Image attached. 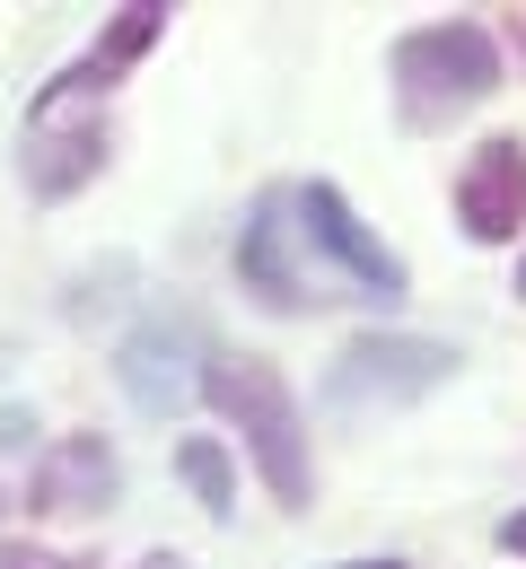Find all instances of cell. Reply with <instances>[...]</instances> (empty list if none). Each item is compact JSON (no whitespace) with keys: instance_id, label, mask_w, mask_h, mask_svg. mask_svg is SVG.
Instances as JSON below:
<instances>
[{"instance_id":"6da1fadb","label":"cell","mask_w":526,"mask_h":569,"mask_svg":"<svg viewBox=\"0 0 526 569\" xmlns=\"http://www.w3.org/2000/svg\"><path fill=\"white\" fill-rule=\"evenodd\" d=\"M202 395L246 429V447H255L272 499H281V508H307V491H316V473H307V421H299V403H290V386H281V368H272V359L211 351L202 359Z\"/></svg>"},{"instance_id":"7a4b0ae2","label":"cell","mask_w":526,"mask_h":569,"mask_svg":"<svg viewBox=\"0 0 526 569\" xmlns=\"http://www.w3.org/2000/svg\"><path fill=\"white\" fill-rule=\"evenodd\" d=\"M395 88H404V114L413 123H439V114H465V106H483L492 88H500V44L483 36V27H413L404 44H395Z\"/></svg>"},{"instance_id":"3957f363","label":"cell","mask_w":526,"mask_h":569,"mask_svg":"<svg viewBox=\"0 0 526 569\" xmlns=\"http://www.w3.org/2000/svg\"><path fill=\"white\" fill-rule=\"evenodd\" d=\"M465 359L448 342H421V333H360L351 351L334 359V377H325V412H343V421H360V412H395V403H421V395H439Z\"/></svg>"},{"instance_id":"277c9868","label":"cell","mask_w":526,"mask_h":569,"mask_svg":"<svg viewBox=\"0 0 526 569\" xmlns=\"http://www.w3.org/2000/svg\"><path fill=\"white\" fill-rule=\"evenodd\" d=\"M456 219L474 246H509L526 228V141L518 132H492V141L465 158L456 176Z\"/></svg>"},{"instance_id":"5b68a950","label":"cell","mask_w":526,"mask_h":569,"mask_svg":"<svg viewBox=\"0 0 526 569\" xmlns=\"http://www.w3.org/2000/svg\"><path fill=\"white\" fill-rule=\"evenodd\" d=\"M290 211L307 219V228H299L307 246H316V254H334V263H343L351 281L369 289V298H386V307L404 298V263H395V254L377 246L369 228H360V211H351L334 184H307V193H290Z\"/></svg>"},{"instance_id":"8992f818","label":"cell","mask_w":526,"mask_h":569,"mask_svg":"<svg viewBox=\"0 0 526 569\" xmlns=\"http://www.w3.org/2000/svg\"><path fill=\"white\" fill-rule=\"evenodd\" d=\"M36 517H106L123 499V465L106 438H53L36 456Z\"/></svg>"},{"instance_id":"52a82bcc","label":"cell","mask_w":526,"mask_h":569,"mask_svg":"<svg viewBox=\"0 0 526 569\" xmlns=\"http://www.w3.org/2000/svg\"><path fill=\"white\" fill-rule=\"evenodd\" d=\"M290 193H264L255 211H246V228H237V281L255 289L272 316H307L316 298H307V281L290 272Z\"/></svg>"},{"instance_id":"ba28073f","label":"cell","mask_w":526,"mask_h":569,"mask_svg":"<svg viewBox=\"0 0 526 569\" xmlns=\"http://www.w3.org/2000/svg\"><path fill=\"white\" fill-rule=\"evenodd\" d=\"M193 351H202V325H193V316L141 325V333L123 342V359H115V368H123V395H132L141 412H176V395L193 386V368H185Z\"/></svg>"},{"instance_id":"9c48e42d","label":"cell","mask_w":526,"mask_h":569,"mask_svg":"<svg viewBox=\"0 0 526 569\" xmlns=\"http://www.w3.org/2000/svg\"><path fill=\"white\" fill-rule=\"evenodd\" d=\"M106 158H115V132H106L97 114H88V123H53V132L27 141V193H36V202H62V193H79Z\"/></svg>"},{"instance_id":"30bf717a","label":"cell","mask_w":526,"mask_h":569,"mask_svg":"<svg viewBox=\"0 0 526 569\" xmlns=\"http://www.w3.org/2000/svg\"><path fill=\"white\" fill-rule=\"evenodd\" d=\"M158 18H167L158 0H141V9H123V18H115V27L97 36V53H88V62H71V71L53 79V88H36V114H53L62 97H79V88H97V79H115L123 62H141V53L158 44Z\"/></svg>"},{"instance_id":"8fae6325","label":"cell","mask_w":526,"mask_h":569,"mask_svg":"<svg viewBox=\"0 0 526 569\" xmlns=\"http://www.w3.org/2000/svg\"><path fill=\"white\" fill-rule=\"evenodd\" d=\"M176 473H185V491L202 499L211 517H228V508H237V465H228L220 438H176Z\"/></svg>"},{"instance_id":"7c38bea8","label":"cell","mask_w":526,"mask_h":569,"mask_svg":"<svg viewBox=\"0 0 526 569\" xmlns=\"http://www.w3.org/2000/svg\"><path fill=\"white\" fill-rule=\"evenodd\" d=\"M0 569H79V561H53V552H36V543H9Z\"/></svg>"},{"instance_id":"4fadbf2b","label":"cell","mask_w":526,"mask_h":569,"mask_svg":"<svg viewBox=\"0 0 526 569\" xmlns=\"http://www.w3.org/2000/svg\"><path fill=\"white\" fill-rule=\"evenodd\" d=\"M500 552H526V508H518V517H500Z\"/></svg>"},{"instance_id":"5bb4252c","label":"cell","mask_w":526,"mask_h":569,"mask_svg":"<svg viewBox=\"0 0 526 569\" xmlns=\"http://www.w3.org/2000/svg\"><path fill=\"white\" fill-rule=\"evenodd\" d=\"M343 569H404V561H343Z\"/></svg>"},{"instance_id":"9a60e30c","label":"cell","mask_w":526,"mask_h":569,"mask_svg":"<svg viewBox=\"0 0 526 569\" xmlns=\"http://www.w3.org/2000/svg\"><path fill=\"white\" fill-rule=\"evenodd\" d=\"M518 53H526V18H518Z\"/></svg>"},{"instance_id":"2e32d148","label":"cell","mask_w":526,"mask_h":569,"mask_svg":"<svg viewBox=\"0 0 526 569\" xmlns=\"http://www.w3.org/2000/svg\"><path fill=\"white\" fill-rule=\"evenodd\" d=\"M518 298H526V263H518Z\"/></svg>"}]
</instances>
